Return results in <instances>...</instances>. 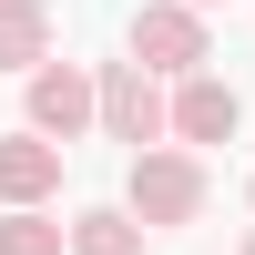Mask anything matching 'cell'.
<instances>
[{"label":"cell","mask_w":255,"mask_h":255,"mask_svg":"<svg viewBox=\"0 0 255 255\" xmlns=\"http://www.w3.org/2000/svg\"><path fill=\"white\" fill-rule=\"evenodd\" d=\"M61 194V143L51 133H0V204H41Z\"/></svg>","instance_id":"6"},{"label":"cell","mask_w":255,"mask_h":255,"mask_svg":"<svg viewBox=\"0 0 255 255\" xmlns=\"http://www.w3.org/2000/svg\"><path fill=\"white\" fill-rule=\"evenodd\" d=\"M51 51V10L41 0H0V72H31Z\"/></svg>","instance_id":"7"},{"label":"cell","mask_w":255,"mask_h":255,"mask_svg":"<svg viewBox=\"0 0 255 255\" xmlns=\"http://www.w3.org/2000/svg\"><path fill=\"white\" fill-rule=\"evenodd\" d=\"M194 10H215V0H194Z\"/></svg>","instance_id":"10"},{"label":"cell","mask_w":255,"mask_h":255,"mask_svg":"<svg viewBox=\"0 0 255 255\" xmlns=\"http://www.w3.org/2000/svg\"><path fill=\"white\" fill-rule=\"evenodd\" d=\"M0 255H61V225L41 215V204H10V215H0Z\"/></svg>","instance_id":"9"},{"label":"cell","mask_w":255,"mask_h":255,"mask_svg":"<svg viewBox=\"0 0 255 255\" xmlns=\"http://www.w3.org/2000/svg\"><path fill=\"white\" fill-rule=\"evenodd\" d=\"M31 133H51L61 153H72V143L92 133V72H72V61H31Z\"/></svg>","instance_id":"4"},{"label":"cell","mask_w":255,"mask_h":255,"mask_svg":"<svg viewBox=\"0 0 255 255\" xmlns=\"http://www.w3.org/2000/svg\"><path fill=\"white\" fill-rule=\"evenodd\" d=\"M235 123H245V102L215 72H184V92L163 102V133H184V143H235Z\"/></svg>","instance_id":"5"},{"label":"cell","mask_w":255,"mask_h":255,"mask_svg":"<svg viewBox=\"0 0 255 255\" xmlns=\"http://www.w3.org/2000/svg\"><path fill=\"white\" fill-rule=\"evenodd\" d=\"M133 61H143V72H204V10H194V0H143V10H133Z\"/></svg>","instance_id":"2"},{"label":"cell","mask_w":255,"mask_h":255,"mask_svg":"<svg viewBox=\"0 0 255 255\" xmlns=\"http://www.w3.org/2000/svg\"><path fill=\"white\" fill-rule=\"evenodd\" d=\"M123 215H133L143 235L194 225V215H204V163H194V153H153V143H143V153H133V194H123Z\"/></svg>","instance_id":"1"},{"label":"cell","mask_w":255,"mask_h":255,"mask_svg":"<svg viewBox=\"0 0 255 255\" xmlns=\"http://www.w3.org/2000/svg\"><path fill=\"white\" fill-rule=\"evenodd\" d=\"M92 123H102L113 143H133V153L163 143V92H153V72H143V61H113V72L92 82Z\"/></svg>","instance_id":"3"},{"label":"cell","mask_w":255,"mask_h":255,"mask_svg":"<svg viewBox=\"0 0 255 255\" xmlns=\"http://www.w3.org/2000/svg\"><path fill=\"white\" fill-rule=\"evenodd\" d=\"M245 255H255V245H245Z\"/></svg>","instance_id":"11"},{"label":"cell","mask_w":255,"mask_h":255,"mask_svg":"<svg viewBox=\"0 0 255 255\" xmlns=\"http://www.w3.org/2000/svg\"><path fill=\"white\" fill-rule=\"evenodd\" d=\"M61 255H143V225L123 215V204H102V215H82L72 235H61Z\"/></svg>","instance_id":"8"}]
</instances>
